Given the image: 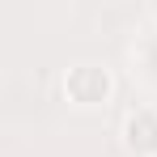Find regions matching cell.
Returning a JSON list of instances; mask_svg holds the SVG:
<instances>
[{
  "mask_svg": "<svg viewBox=\"0 0 157 157\" xmlns=\"http://www.w3.org/2000/svg\"><path fill=\"white\" fill-rule=\"evenodd\" d=\"M64 98L81 110H98L115 98V72L106 68V64H72L68 72H64Z\"/></svg>",
  "mask_w": 157,
  "mask_h": 157,
  "instance_id": "6da1fadb",
  "label": "cell"
},
{
  "mask_svg": "<svg viewBox=\"0 0 157 157\" xmlns=\"http://www.w3.org/2000/svg\"><path fill=\"white\" fill-rule=\"evenodd\" d=\"M123 149L132 157H157V110L136 106L123 119Z\"/></svg>",
  "mask_w": 157,
  "mask_h": 157,
  "instance_id": "7a4b0ae2",
  "label": "cell"
}]
</instances>
